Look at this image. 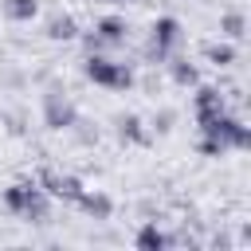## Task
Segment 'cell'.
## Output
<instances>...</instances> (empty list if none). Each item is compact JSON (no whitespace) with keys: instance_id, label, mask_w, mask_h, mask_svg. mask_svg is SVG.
Instances as JSON below:
<instances>
[{"instance_id":"6","label":"cell","mask_w":251,"mask_h":251,"mask_svg":"<svg viewBox=\"0 0 251 251\" xmlns=\"http://www.w3.org/2000/svg\"><path fill=\"white\" fill-rule=\"evenodd\" d=\"M224 110L227 106H224V94L216 86H196V122H208V118H216Z\"/></svg>"},{"instance_id":"5","label":"cell","mask_w":251,"mask_h":251,"mask_svg":"<svg viewBox=\"0 0 251 251\" xmlns=\"http://www.w3.org/2000/svg\"><path fill=\"white\" fill-rule=\"evenodd\" d=\"M39 188L51 200H67V204H78V196H82V180L71 176V173H55V169H43L39 173Z\"/></svg>"},{"instance_id":"16","label":"cell","mask_w":251,"mask_h":251,"mask_svg":"<svg viewBox=\"0 0 251 251\" xmlns=\"http://www.w3.org/2000/svg\"><path fill=\"white\" fill-rule=\"evenodd\" d=\"M169 122H173V110H165L161 118H153V129H161V133H165V129H169Z\"/></svg>"},{"instance_id":"3","label":"cell","mask_w":251,"mask_h":251,"mask_svg":"<svg viewBox=\"0 0 251 251\" xmlns=\"http://www.w3.org/2000/svg\"><path fill=\"white\" fill-rule=\"evenodd\" d=\"M180 43H184L180 20H176V16H157L153 27H149V47H145V55H149V63H165Z\"/></svg>"},{"instance_id":"2","label":"cell","mask_w":251,"mask_h":251,"mask_svg":"<svg viewBox=\"0 0 251 251\" xmlns=\"http://www.w3.org/2000/svg\"><path fill=\"white\" fill-rule=\"evenodd\" d=\"M82 75H86L90 82H98V86H110V90H129V86H133V71H129L126 63H118V59L98 55V51L86 55Z\"/></svg>"},{"instance_id":"15","label":"cell","mask_w":251,"mask_h":251,"mask_svg":"<svg viewBox=\"0 0 251 251\" xmlns=\"http://www.w3.org/2000/svg\"><path fill=\"white\" fill-rule=\"evenodd\" d=\"M243 27H247L243 12H224V20H220V31H224L227 39H239V35H243Z\"/></svg>"},{"instance_id":"7","label":"cell","mask_w":251,"mask_h":251,"mask_svg":"<svg viewBox=\"0 0 251 251\" xmlns=\"http://www.w3.org/2000/svg\"><path fill=\"white\" fill-rule=\"evenodd\" d=\"M78 208H82L90 220H110V212H114V200H110L106 192H90V188H82V196H78Z\"/></svg>"},{"instance_id":"10","label":"cell","mask_w":251,"mask_h":251,"mask_svg":"<svg viewBox=\"0 0 251 251\" xmlns=\"http://www.w3.org/2000/svg\"><path fill=\"white\" fill-rule=\"evenodd\" d=\"M137 251H165L169 247V235L157 227V220H149V224H141V231H137Z\"/></svg>"},{"instance_id":"8","label":"cell","mask_w":251,"mask_h":251,"mask_svg":"<svg viewBox=\"0 0 251 251\" xmlns=\"http://www.w3.org/2000/svg\"><path fill=\"white\" fill-rule=\"evenodd\" d=\"M94 31H98V39L110 47V43H126V35H129V24H126L122 16H106V20H98V24H94Z\"/></svg>"},{"instance_id":"1","label":"cell","mask_w":251,"mask_h":251,"mask_svg":"<svg viewBox=\"0 0 251 251\" xmlns=\"http://www.w3.org/2000/svg\"><path fill=\"white\" fill-rule=\"evenodd\" d=\"M4 208L31 220V224H43L47 212H51V196L39 188V180H20V184H8L4 188Z\"/></svg>"},{"instance_id":"17","label":"cell","mask_w":251,"mask_h":251,"mask_svg":"<svg viewBox=\"0 0 251 251\" xmlns=\"http://www.w3.org/2000/svg\"><path fill=\"white\" fill-rule=\"evenodd\" d=\"M102 4H133V0H102Z\"/></svg>"},{"instance_id":"13","label":"cell","mask_w":251,"mask_h":251,"mask_svg":"<svg viewBox=\"0 0 251 251\" xmlns=\"http://www.w3.org/2000/svg\"><path fill=\"white\" fill-rule=\"evenodd\" d=\"M118 137H122V141H149V133L141 129V118H137V114L118 118Z\"/></svg>"},{"instance_id":"9","label":"cell","mask_w":251,"mask_h":251,"mask_svg":"<svg viewBox=\"0 0 251 251\" xmlns=\"http://www.w3.org/2000/svg\"><path fill=\"white\" fill-rule=\"evenodd\" d=\"M165 63H169V75H173V82H176V86H196V82H200L196 63H188V59H180V55H169Z\"/></svg>"},{"instance_id":"11","label":"cell","mask_w":251,"mask_h":251,"mask_svg":"<svg viewBox=\"0 0 251 251\" xmlns=\"http://www.w3.org/2000/svg\"><path fill=\"white\" fill-rule=\"evenodd\" d=\"M35 12H39V0H4V16H8L12 24L35 20Z\"/></svg>"},{"instance_id":"12","label":"cell","mask_w":251,"mask_h":251,"mask_svg":"<svg viewBox=\"0 0 251 251\" xmlns=\"http://www.w3.org/2000/svg\"><path fill=\"white\" fill-rule=\"evenodd\" d=\"M75 35H78L75 16H51L47 20V39H75Z\"/></svg>"},{"instance_id":"4","label":"cell","mask_w":251,"mask_h":251,"mask_svg":"<svg viewBox=\"0 0 251 251\" xmlns=\"http://www.w3.org/2000/svg\"><path fill=\"white\" fill-rule=\"evenodd\" d=\"M43 122L51 129H71V126H78V110L63 90H47L43 94Z\"/></svg>"},{"instance_id":"14","label":"cell","mask_w":251,"mask_h":251,"mask_svg":"<svg viewBox=\"0 0 251 251\" xmlns=\"http://www.w3.org/2000/svg\"><path fill=\"white\" fill-rule=\"evenodd\" d=\"M204 55H208L212 67H231V63H235V47H231V43H208Z\"/></svg>"}]
</instances>
